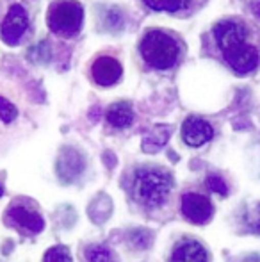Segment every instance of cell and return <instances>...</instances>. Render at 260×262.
Instances as JSON below:
<instances>
[{
	"label": "cell",
	"instance_id": "1",
	"mask_svg": "<svg viewBox=\"0 0 260 262\" xmlns=\"http://www.w3.org/2000/svg\"><path fill=\"white\" fill-rule=\"evenodd\" d=\"M214 39L225 61L237 73L253 72L260 62L257 47L248 41V27L241 20L228 18L214 25Z\"/></svg>",
	"mask_w": 260,
	"mask_h": 262
},
{
	"label": "cell",
	"instance_id": "2",
	"mask_svg": "<svg viewBox=\"0 0 260 262\" xmlns=\"http://www.w3.org/2000/svg\"><path fill=\"white\" fill-rule=\"evenodd\" d=\"M132 196L146 209L162 207L173 189V177L162 168L143 166L132 177Z\"/></svg>",
	"mask_w": 260,
	"mask_h": 262
},
{
	"label": "cell",
	"instance_id": "3",
	"mask_svg": "<svg viewBox=\"0 0 260 262\" xmlns=\"http://www.w3.org/2000/svg\"><path fill=\"white\" fill-rule=\"evenodd\" d=\"M141 57L153 70H171L182 55V45L173 34L160 29H152L139 43Z\"/></svg>",
	"mask_w": 260,
	"mask_h": 262
},
{
	"label": "cell",
	"instance_id": "4",
	"mask_svg": "<svg viewBox=\"0 0 260 262\" xmlns=\"http://www.w3.org/2000/svg\"><path fill=\"white\" fill-rule=\"evenodd\" d=\"M84 21V7L77 0H56L46 14L50 31L64 38H72L80 31Z\"/></svg>",
	"mask_w": 260,
	"mask_h": 262
},
{
	"label": "cell",
	"instance_id": "5",
	"mask_svg": "<svg viewBox=\"0 0 260 262\" xmlns=\"http://www.w3.org/2000/svg\"><path fill=\"white\" fill-rule=\"evenodd\" d=\"M27 27H29V16L25 7L18 2L11 4L7 13L4 14L2 24H0V36H2V39L7 45H16L23 38Z\"/></svg>",
	"mask_w": 260,
	"mask_h": 262
},
{
	"label": "cell",
	"instance_id": "6",
	"mask_svg": "<svg viewBox=\"0 0 260 262\" xmlns=\"http://www.w3.org/2000/svg\"><path fill=\"white\" fill-rule=\"evenodd\" d=\"M180 210L185 220H189L191 223L203 225L214 214V205H212V202L205 194L185 193L180 200Z\"/></svg>",
	"mask_w": 260,
	"mask_h": 262
},
{
	"label": "cell",
	"instance_id": "7",
	"mask_svg": "<svg viewBox=\"0 0 260 262\" xmlns=\"http://www.w3.org/2000/svg\"><path fill=\"white\" fill-rule=\"evenodd\" d=\"M6 220L9 223H14L16 227L23 228V230L31 232V234H39L45 228V220L38 210L27 207V205L14 204L7 209Z\"/></svg>",
	"mask_w": 260,
	"mask_h": 262
},
{
	"label": "cell",
	"instance_id": "8",
	"mask_svg": "<svg viewBox=\"0 0 260 262\" xmlns=\"http://www.w3.org/2000/svg\"><path fill=\"white\" fill-rule=\"evenodd\" d=\"M214 136V128L208 121L198 116H189L182 125V139L189 146H201L210 141Z\"/></svg>",
	"mask_w": 260,
	"mask_h": 262
},
{
	"label": "cell",
	"instance_id": "9",
	"mask_svg": "<svg viewBox=\"0 0 260 262\" xmlns=\"http://www.w3.org/2000/svg\"><path fill=\"white\" fill-rule=\"evenodd\" d=\"M93 80L100 86H114L123 75V68L114 57H98L91 66Z\"/></svg>",
	"mask_w": 260,
	"mask_h": 262
},
{
	"label": "cell",
	"instance_id": "10",
	"mask_svg": "<svg viewBox=\"0 0 260 262\" xmlns=\"http://www.w3.org/2000/svg\"><path fill=\"white\" fill-rule=\"evenodd\" d=\"M170 262H208V253L196 239H184L175 246Z\"/></svg>",
	"mask_w": 260,
	"mask_h": 262
},
{
	"label": "cell",
	"instance_id": "11",
	"mask_svg": "<svg viewBox=\"0 0 260 262\" xmlns=\"http://www.w3.org/2000/svg\"><path fill=\"white\" fill-rule=\"evenodd\" d=\"M150 9L173 14H191L203 0H143Z\"/></svg>",
	"mask_w": 260,
	"mask_h": 262
},
{
	"label": "cell",
	"instance_id": "12",
	"mask_svg": "<svg viewBox=\"0 0 260 262\" xmlns=\"http://www.w3.org/2000/svg\"><path fill=\"white\" fill-rule=\"evenodd\" d=\"M82 169H84L82 157L75 150H66L63 156H61L59 162H57V173H59V177L66 180V182L75 180L82 173Z\"/></svg>",
	"mask_w": 260,
	"mask_h": 262
},
{
	"label": "cell",
	"instance_id": "13",
	"mask_svg": "<svg viewBox=\"0 0 260 262\" xmlns=\"http://www.w3.org/2000/svg\"><path fill=\"white\" fill-rule=\"evenodd\" d=\"M105 120L114 128L129 127V125H132V121H134L132 105L127 104V102H116V104L109 105L107 113H105Z\"/></svg>",
	"mask_w": 260,
	"mask_h": 262
},
{
	"label": "cell",
	"instance_id": "14",
	"mask_svg": "<svg viewBox=\"0 0 260 262\" xmlns=\"http://www.w3.org/2000/svg\"><path fill=\"white\" fill-rule=\"evenodd\" d=\"M170 134H171L170 127H166V125H157V127L145 138V141H143V150L148 154L157 152V150L166 145Z\"/></svg>",
	"mask_w": 260,
	"mask_h": 262
},
{
	"label": "cell",
	"instance_id": "15",
	"mask_svg": "<svg viewBox=\"0 0 260 262\" xmlns=\"http://www.w3.org/2000/svg\"><path fill=\"white\" fill-rule=\"evenodd\" d=\"M129 241L134 248L137 250H146L153 241V234L146 228H134L129 232Z\"/></svg>",
	"mask_w": 260,
	"mask_h": 262
},
{
	"label": "cell",
	"instance_id": "16",
	"mask_svg": "<svg viewBox=\"0 0 260 262\" xmlns=\"http://www.w3.org/2000/svg\"><path fill=\"white\" fill-rule=\"evenodd\" d=\"M87 262H112L111 250L104 245H91L86 250Z\"/></svg>",
	"mask_w": 260,
	"mask_h": 262
},
{
	"label": "cell",
	"instance_id": "17",
	"mask_svg": "<svg viewBox=\"0 0 260 262\" xmlns=\"http://www.w3.org/2000/svg\"><path fill=\"white\" fill-rule=\"evenodd\" d=\"M43 262H73L72 253L69 250L63 245L52 246L50 250H46L45 257H43Z\"/></svg>",
	"mask_w": 260,
	"mask_h": 262
},
{
	"label": "cell",
	"instance_id": "18",
	"mask_svg": "<svg viewBox=\"0 0 260 262\" xmlns=\"http://www.w3.org/2000/svg\"><path fill=\"white\" fill-rule=\"evenodd\" d=\"M244 221H246V227L250 232L260 235V205H255L253 209H250L244 216Z\"/></svg>",
	"mask_w": 260,
	"mask_h": 262
},
{
	"label": "cell",
	"instance_id": "19",
	"mask_svg": "<svg viewBox=\"0 0 260 262\" xmlns=\"http://www.w3.org/2000/svg\"><path fill=\"white\" fill-rule=\"evenodd\" d=\"M16 107L11 104L7 98L0 97V120L4 121V123H11V121L16 118Z\"/></svg>",
	"mask_w": 260,
	"mask_h": 262
},
{
	"label": "cell",
	"instance_id": "20",
	"mask_svg": "<svg viewBox=\"0 0 260 262\" xmlns=\"http://www.w3.org/2000/svg\"><path fill=\"white\" fill-rule=\"evenodd\" d=\"M207 187L212 191V193H218V194H221V196H226V194H228V186H226V182L219 175L207 177Z\"/></svg>",
	"mask_w": 260,
	"mask_h": 262
},
{
	"label": "cell",
	"instance_id": "21",
	"mask_svg": "<svg viewBox=\"0 0 260 262\" xmlns=\"http://www.w3.org/2000/svg\"><path fill=\"white\" fill-rule=\"evenodd\" d=\"M255 13H257V16L260 18V2L257 4V6H255Z\"/></svg>",
	"mask_w": 260,
	"mask_h": 262
},
{
	"label": "cell",
	"instance_id": "22",
	"mask_svg": "<svg viewBox=\"0 0 260 262\" xmlns=\"http://www.w3.org/2000/svg\"><path fill=\"white\" fill-rule=\"evenodd\" d=\"M2 194H4V186L0 184V196H2Z\"/></svg>",
	"mask_w": 260,
	"mask_h": 262
}]
</instances>
